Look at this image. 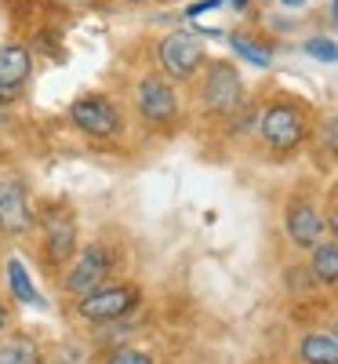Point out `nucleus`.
Masks as SVG:
<instances>
[{"mask_svg":"<svg viewBox=\"0 0 338 364\" xmlns=\"http://www.w3.org/2000/svg\"><path fill=\"white\" fill-rule=\"evenodd\" d=\"M4 328H8V306L0 302V336H4Z\"/></svg>","mask_w":338,"mask_h":364,"instance_id":"23","label":"nucleus"},{"mask_svg":"<svg viewBox=\"0 0 338 364\" xmlns=\"http://www.w3.org/2000/svg\"><path fill=\"white\" fill-rule=\"evenodd\" d=\"M135 109L146 124L168 128L178 120V91L168 77L160 73H146L135 80Z\"/></svg>","mask_w":338,"mask_h":364,"instance_id":"6","label":"nucleus"},{"mask_svg":"<svg viewBox=\"0 0 338 364\" xmlns=\"http://www.w3.org/2000/svg\"><path fill=\"white\" fill-rule=\"evenodd\" d=\"M305 55L320 58V63H338V44L331 37H310L305 41Z\"/></svg>","mask_w":338,"mask_h":364,"instance_id":"17","label":"nucleus"},{"mask_svg":"<svg viewBox=\"0 0 338 364\" xmlns=\"http://www.w3.org/2000/svg\"><path fill=\"white\" fill-rule=\"evenodd\" d=\"M298 360L302 364H338V339L331 331H310L298 343Z\"/></svg>","mask_w":338,"mask_h":364,"instance_id":"12","label":"nucleus"},{"mask_svg":"<svg viewBox=\"0 0 338 364\" xmlns=\"http://www.w3.org/2000/svg\"><path fill=\"white\" fill-rule=\"evenodd\" d=\"M18 99H22V87H4V84H0V109L15 106Z\"/></svg>","mask_w":338,"mask_h":364,"instance_id":"21","label":"nucleus"},{"mask_svg":"<svg viewBox=\"0 0 338 364\" xmlns=\"http://www.w3.org/2000/svg\"><path fill=\"white\" fill-rule=\"evenodd\" d=\"M8 281H11V291L18 302H29V306H44V299L37 295L33 281H29V273L22 266V259H8Z\"/></svg>","mask_w":338,"mask_h":364,"instance_id":"16","label":"nucleus"},{"mask_svg":"<svg viewBox=\"0 0 338 364\" xmlns=\"http://www.w3.org/2000/svg\"><path fill=\"white\" fill-rule=\"evenodd\" d=\"M157 66H160V77H168L171 84H186L204 66V44L186 29H175L157 44Z\"/></svg>","mask_w":338,"mask_h":364,"instance_id":"3","label":"nucleus"},{"mask_svg":"<svg viewBox=\"0 0 338 364\" xmlns=\"http://www.w3.org/2000/svg\"><path fill=\"white\" fill-rule=\"evenodd\" d=\"M331 18L338 22V0H331Z\"/></svg>","mask_w":338,"mask_h":364,"instance_id":"25","label":"nucleus"},{"mask_svg":"<svg viewBox=\"0 0 338 364\" xmlns=\"http://www.w3.org/2000/svg\"><path fill=\"white\" fill-rule=\"evenodd\" d=\"M200 102H204L207 113L233 117V113L244 106V80H240L236 66H229V63H211V66L204 70Z\"/></svg>","mask_w":338,"mask_h":364,"instance_id":"7","label":"nucleus"},{"mask_svg":"<svg viewBox=\"0 0 338 364\" xmlns=\"http://www.w3.org/2000/svg\"><path fill=\"white\" fill-rule=\"evenodd\" d=\"M284 4H288V8H298V4H305V0H284Z\"/></svg>","mask_w":338,"mask_h":364,"instance_id":"26","label":"nucleus"},{"mask_svg":"<svg viewBox=\"0 0 338 364\" xmlns=\"http://www.w3.org/2000/svg\"><path fill=\"white\" fill-rule=\"evenodd\" d=\"M142 302V291L138 284H128V281H106L102 288L95 291H87L77 299V314L84 321H95V324H113L120 317H128L135 306Z\"/></svg>","mask_w":338,"mask_h":364,"instance_id":"2","label":"nucleus"},{"mask_svg":"<svg viewBox=\"0 0 338 364\" xmlns=\"http://www.w3.org/2000/svg\"><path fill=\"white\" fill-rule=\"evenodd\" d=\"M229 48L244 58V63H251L258 70H269L273 66V51L266 44H258L255 37H248V33H229Z\"/></svg>","mask_w":338,"mask_h":364,"instance_id":"14","label":"nucleus"},{"mask_svg":"<svg viewBox=\"0 0 338 364\" xmlns=\"http://www.w3.org/2000/svg\"><path fill=\"white\" fill-rule=\"evenodd\" d=\"M229 4H233L236 11H244V8H248V4H251V0H229Z\"/></svg>","mask_w":338,"mask_h":364,"instance_id":"24","label":"nucleus"},{"mask_svg":"<svg viewBox=\"0 0 338 364\" xmlns=\"http://www.w3.org/2000/svg\"><path fill=\"white\" fill-rule=\"evenodd\" d=\"M214 8H222V0H197V4L186 8V15H190V18H200V15H207V11H214Z\"/></svg>","mask_w":338,"mask_h":364,"instance_id":"20","label":"nucleus"},{"mask_svg":"<svg viewBox=\"0 0 338 364\" xmlns=\"http://www.w3.org/2000/svg\"><path fill=\"white\" fill-rule=\"evenodd\" d=\"M244 113H233V135H244V132H251V128H258V113L262 109H255V106H240Z\"/></svg>","mask_w":338,"mask_h":364,"instance_id":"18","label":"nucleus"},{"mask_svg":"<svg viewBox=\"0 0 338 364\" xmlns=\"http://www.w3.org/2000/svg\"><path fill=\"white\" fill-rule=\"evenodd\" d=\"M331 336H334V339H338V321H334V324H331Z\"/></svg>","mask_w":338,"mask_h":364,"instance_id":"27","label":"nucleus"},{"mask_svg":"<svg viewBox=\"0 0 338 364\" xmlns=\"http://www.w3.org/2000/svg\"><path fill=\"white\" fill-rule=\"evenodd\" d=\"M109 273H113V252L102 245V240H91V245H84V252H77L70 259V269H66V277H62V288L80 299L87 291H95L109 281Z\"/></svg>","mask_w":338,"mask_h":364,"instance_id":"5","label":"nucleus"},{"mask_svg":"<svg viewBox=\"0 0 338 364\" xmlns=\"http://www.w3.org/2000/svg\"><path fill=\"white\" fill-rule=\"evenodd\" d=\"M109 364H153V357H149L146 350L124 346V350H113V353H109Z\"/></svg>","mask_w":338,"mask_h":364,"instance_id":"19","label":"nucleus"},{"mask_svg":"<svg viewBox=\"0 0 338 364\" xmlns=\"http://www.w3.org/2000/svg\"><path fill=\"white\" fill-rule=\"evenodd\" d=\"M284 230H288V240L295 248H317L320 240H324V233H327V219H324V211L317 208V204H310V200H295V204H288V211H284Z\"/></svg>","mask_w":338,"mask_h":364,"instance_id":"9","label":"nucleus"},{"mask_svg":"<svg viewBox=\"0 0 338 364\" xmlns=\"http://www.w3.org/2000/svg\"><path fill=\"white\" fill-rule=\"evenodd\" d=\"M77 240H80L77 237V219L66 208H51L44 215V252H48V259L55 266H66L80 252Z\"/></svg>","mask_w":338,"mask_h":364,"instance_id":"10","label":"nucleus"},{"mask_svg":"<svg viewBox=\"0 0 338 364\" xmlns=\"http://www.w3.org/2000/svg\"><path fill=\"white\" fill-rule=\"evenodd\" d=\"M37 226V211L29 200V186L22 178H0V233L26 237Z\"/></svg>","mask_w":338,"mask_h":364,"instance_id":"8","label":"nucleus"},{"mask_svg":"<svg viewBox=\"0 0 338 364\" xmlns=\"http://www.w3.org/2000/svg\"><path fill=\"white\" fill-rule=\"evenodd\" d=\"M70 124L77 132H84L87 139L106 142V139H116L124 132V113L106 95H80L70 102Z\"/></svg>","mask_w":338,"mask_h":364,"instance_id":"4","label":"nucleus"},{"mask_svg":"<svg viewBox=\"0 0 338 364\" xmlns=\"http://www.w3.org/2000/svg\"><path fill=\"white\" fill-rule=\"evenodd\" d=\"M33 73V51L26 44H4L0 48V84L4 87H26Z\"/></svg>","mask_w":338,"mask_h":364,"instance_id":"11","label":"nucleus"},{"mask_svg":"<svg viewBox=\"0 0 338 364\" xmlns=\"http://www.w3.org/2000/svg\"><path fill=\"white\" fill-rule=\"evenodd\" d=\"M310 273L317 284H338V240H320L317 248H310Z\"/></svg>","mask_w":338,"mask_h":364,"instance_id":"13","label":"nucleus"},{"mask_svg":"<svg viewBox=\"0 0 338 364\" xmlns=\"http://www.w3.org/2000/svg\"><path fill=\"white\" fill-rule=\"evenodd\" d=\"M131 4H142V0H131Z\"/></svg>","mask_w":338,"mask_h":364,"instance_id":"28","label":"nucleus"},{"mask_svg":"<svg viewBox=\"0 0 338 364\" xmlns=\"http://www.w3.org/2000/svg\"><path fill=\"white\" fill-rule=\"evenodd\" d=\"M258 139L273 149V154H291L310 135V120L295 102H273L258 113Z\"/></svg>","mask_w":338,"mask_h":364,"instance_id":"1","label":"nucleus"},{"mask_svg":"<svg viewBox=\"0 0 338 364\" xmlns=\"http://www.w3.org/2000/svg\"><path fill=\"white\" fill-rule=\"evenodd\" d=\"M327 230H331V237L338 240V200H334L331 211H327Z\"/></svg>","mask_w":338,"mask_h":364,"instance_id":"22","label":"nucleus"},{"mask_svg":"<svg viewBox=\"0 0 338 364\" xmlns=\"http://www.w3.org/2000/svg\"><path fill=\"white\" fill-rule=\"evenodd\" d=\"M40 360H44L40 346L33 339H26V336L0 343V364H40Z\"/></svg>","mask_w":338,"mask_h":364,"instance_id":"15","label":"nucleus"}]
</instances>
